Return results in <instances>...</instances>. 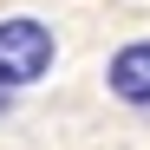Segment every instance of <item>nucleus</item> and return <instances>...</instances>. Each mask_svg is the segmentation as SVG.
I'll return each mask as SVG.
<instances>
[{
    "label": "nucleus",
    "mask_w": 150,
    "mask_h": 150,
    "mask_svg": "<svg viewBox=\"0 0 150 150\" xmlns=\"http://www.w3.org/2000/svg\"><path fill=\"white\" fill-rule=\"evenodd\" d=\"M98 85H105V98L117 111H131L150 124V33H131V39H117L105 65H98Z\"/></svg>",
    "instance_id": "2"
},
{
    "label": "nucleus",
    "mask_w": 150,
    "mask_h": 150,
    "mask_svg": "<svg viewBox=\"0 0 150 150\" xmlns=\"http://www.w3.org/2000/svg\"><path fill=\"white\" fill-rule=\"evenodd\" d=\"M52 65H59V33L39 13H7L0 20V79L7 85L33 91V85L52 79Z\"/></svg>",
    "instance_id": "1"
},
{
    "label": "nucleus",
    "mask_w": 150,
    "mask_h": 150,
    "mask_svg": "<svg viewBox=\"0 0 150 150\" xmlns=\"http://www.w3.org/2000/svg\"><path fill=\"white\" fill-rule=\"evenodd\" d=\"M20 98H26V91H20V85H7V79H0V124H7V117L20 111Z\"/></svg>",
    "instance_id": "3"
}]
</instances>
